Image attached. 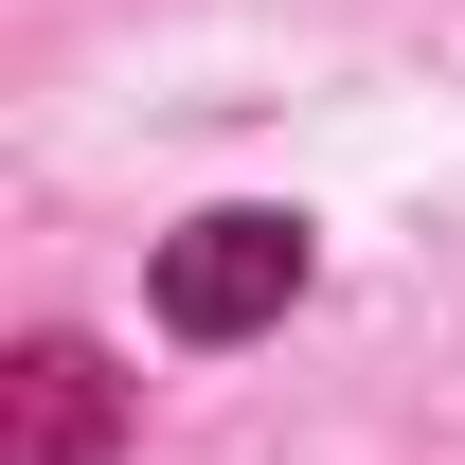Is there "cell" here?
<instances>
[{
  "mask_svg": "<svg viewBox=\"0 0 465 465\" xmlns=\"http://www.w3.org/2000/svg\"><path fill=\"white\" fill-rule=\"evenodd\" d=\"M143 287H162V322H179V341H251V322H287V304H304V215H269V197L179 215Z\"/></svg>",
  "mask_w": 465,
  "mask_h": 465,
  "instance_id": "6da1fadb",
  "label": "cell"
},
{
  "mask_svg": "<svg viewBox=\"0 0 465 465\" xmlns=\"http://www.w3.org/2000/svg\"><path fill=\"white\" fill-rule=\"evenodd\" d=\"M108 358H90V341H36V358H18V430H0V465H108Z\"/></svg>",
  "mask_w": 465,
  "mask_h": 465,
  "instance_id": "7a4b0ae2",
  "label": "cell"
}]
</instances>
